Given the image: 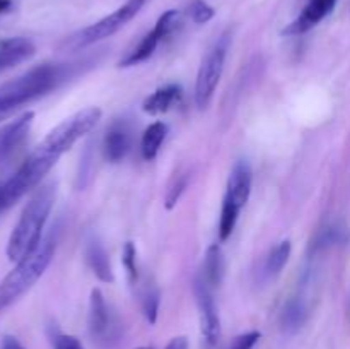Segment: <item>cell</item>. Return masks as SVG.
I'll return each mask as SVG.
<instances>
[{
  "label": "cell",
  "mask_w": 350,
  "mask_h": 349,
  "mask_svg": "<svg viewBox=\"0 0 350 349\" xmlns=\"http://www.w3.org/2000/svg\"><path fill=\"white\" fill-rule=\"evenodd\" d=\"M74 74V64H41L0 86V122L9 118L21 106L55 91Z\"/></svg>",
  "instance_id": "6da1fadb"
},
{
  "label": "cell",
  "mask_w": 350,
  "mask_h": 349,
  "mask_svg": "<svg viewBox=\"0 0 350 349\" xmlns=\"http://www.w3.org/2000/svg\"><path fill=\"white\" fill-rule=\"evenodd\" d=\"M53 201L55 185H44L23 209L19 221L16 222L9 238V245H7V257L12 262L23 260L40 245L44 224L53 207Z\"/></svg>",
  "instance_id": "7a4b0ae2"
},
{
  "label": "cell",
  "mask_w": 350,
  "mask_h": 349,
  "mask_svg": "<svg viewBox=\"0 0 350 349\" xmlns=\"http://www.w3.org/2000/svg\"><path fill=\"white\" fill-rule=\"evenodd\" d=\"M57 248V240L46 236L27 257L17 262V266L0 283V311L16 303L38 283L48 266L51 263Z\"/></svg>",
  "instance_id": "3957f363"
},
{
  "label": "cell",
  "mask_w": 350,
  "mask_h": 349,
  "mask_svg": "<svg viewBox=\"0 0 350 349\" xmlns=\"http://www.w3.org/2000/svg\"><path fill=\"white\" fill-rule=\"evenodd\" d=\"M252 166L246 159H239L232 166L231 173H229L228 187H226V195L224 201H222L221 221H219V238H221V242L231 238L236 222H238L239 212L245 207L250 194H252Z\"/></svg>",
  "instance_id": "277c9868"
},
{
  "label": "cell",
  "mask_w": 350,
  "mask_h": 349,
  "mask_svg": "<svg viewBox=\"0 0 350 349\" xmlns=\"http://www.w3.org/2000/svg\"><path fill=\"white\" fill-rule=\"evenodd\" d=\"M99 120H101V109L96 108V106L81 109V112L65 118L62 123H58L53 130H50L36 147L48 156L60 159L62 154L67 153L81 137L88 135L98 125Z\"/></svg>",
  "instance_id": "5b68a950"
},
{
  "label": "cell",
  "mask_w": 350,
  "mask_h": 349,
  "mask_svg": "<svg viewBox=\"0 0 350 349\" xmlns=\"http://www.w3.org/2000/svg\"><path fill=\"white\" fill-rule=\"evenodd\" d=\"M229 44H231L229 34H222L202 60L197 74V82H195V101L200 109L207 108L214 98V92L217 89L219 81H221L222 72H224Z\"/></svg>",
  "instance_id": "8992f818"
},
{
  "label": "cell",
  "mask_w": 350,
  "mask_h": 349,
  "mask_svg": "<svg viewBox=\"0 0 350 349\" xmlns=\"http://www.w3.org/2000/svg\"><path fill=\"white\" fill-rule=\"evenodd\" d=\"M146 2L147 0H129L120 9H116L115 12L103 17L101 21L91 24V26L84 27L77 34H74L68 40V48L70 50H79V48H85L89 44H94L98 41L105 40V38H109L116 31L122 29L126 23H130L140 12V9L146 5Z\"/></svg>",
  "instance_id": "52a82bcc"
},
{
  "label": "cell",
  "mask_w": 350,
  "mask_h": 349,
  "mask_svg": "<svg viewBox=\"0 0 350 349\" xmlns=\"http://www.w3.org/2000/svg\"><path fill=\"white\" fill-rule=\"evenodd\" d=\"M89 334L98 344L109 348L118 342L122 328L118 317L113 313L111 307L106 303L105 296L99 289L91 291L89 300Z\"/></svg>",
  "instance_id": "ba28073f"
},
{
  "label": "cell",
  "mask_w": 350,
  "mask_h": 349,
  "mask_svg": "<svg viewBox=\"0 0 350 349\" xmlns=\"http://www.w3.org/2000/svg\"><path fill=\"white\" fill-rule=\"evenodd\" d=\"M195 298H197L198 315H200L202 335L208 346H215L221 337V318L215 307L214 293L202 281V277L195 281Z\"/></svg>",
  "instance_id": "9c48e42d"
},
{
  "label": "cell",
  "mask_w": 350,
  "mask_h": 349,
  "mask_svg": "<svg viewBox=\"0 0 350 349\" xmlns=\"http://www.w3.org/2000/svg\"><path fill=\"white\" fill-rule=\"evenodd\" d=\"M33 120L34 113L26 112L12 122L0 127V164L5 163L19 149L21 144L26 140L31 125H33Z\"/></svg>",
  "instance_id": "30bf717a"
},
{
  "label": "cell",
  "mask_w": 350,
  "mask_h": 349,
  "mask_svg": "<svg viewBox=\"0 0 350 349\" xmlns=\"http://www.w3.org/2000/svg\"><path fill=\"white\" fill-rule=\"evenodd\" d=\"M337 5V0H310L301 16L296 21L289 24L286 29L282 31L287 36H296V34H303L320 24L325 17L332 14V10Z\"/></svg>",
  "instance_id": "8fae6325"
},
{
  "label": "cell",
  "mask_w": 350,
  "mask_h": 349,
  "mask_svg": "<svg viewBox=\"0 0 350 349\" xmlns=\"http://www.w3.org/2000/svg\"><path fill=\"white\" fill-rule=\"evenodd\" d=\"M132 146V135L125 122H116L109 127L103 140V154L109 163H120L129 154Z\"/></svg>",
  "instance_id": "7c38bea8"
},
{
  "label": "cell",
  "mask_w": 350,
  "mask_h": 349,
  "mask_svg": "<svg viewBox=\"0 0 350 349\" xmlns=\"http://www.w3.org/2000/svg\"><path fill=\"white\" fill-rule=\"evenodd\" d=\"M34 51H36V48H34L33 41L27 40V38L16 36L2 40L0 41V72L9 70L16 65L29 60Z\"/></svg>",
  "instance_id": "4fadbf2b"
},
{
  "label": "cell",
  "mask_w": 350,
  "mask_h": 349,
  "mask_svg": "<svg viewBox=\"0 0 350 349\" xmlns=\"http://www.w3.org/2000/svg\"><path fill=\"white\" fill-rule=\"evenodd\" d=\"M181 98H183V89L180 84H166L147 96L146 101L142 103V109L149 115H161L176 106Z\"/></svg>",
  "instance_id": "5bb4252c"
},
{
  "label": "cell",
  "mask_w": 350,
  "mask_h": 349,
  "mask_svg": "<svg viewBox=\"0 0 350 349\" xmlns=\"http://www.w3.org/2000/svg\"><path fill=\"white\" fill-rule=\"evenodd\" d=\"M226 272V263H224V255H222L221 246L215 243V245H211L205 252L204 266H202V281L211 287L212 291L215 287L221 286L222 279H224Z\"/></svg>",
  "instance_id": "9a60e30c"
},
{
  "label": "cell",
  "mask_w": 350,
  "mask_h": 349,
  "mask_svg": "<svg viewBox=\"0 0 350 349\" xmlns=\"http://www.w3.org/2000/svg\"><path fill=\"white\" fill-rule=\"evenodd\" d=\"M308 307L303 298L294 296L284 305L280 311V328L284 334H296L304 327L308 320Z\"/></svg>",
  "instance_id": "2e32d148"
},
{
  "label": "cell",
  "mask_w": 350,
  "mask_h": 349,
  "mask_svg": "<svg viewBox=\"0 0 350 349\" xmlns=\"http://www.w3.org/2000/svg\"><path fill=\"white\" fill-rule=\"evenodd\" d=\"M85 259H88L89 267L94 272L101 283H113L115 276H113L111 262H109V255L105 250V246L99 242H91L85 248Z\"/></svg>",
  "instance_id": "e0dca14e"
},
{
  "label": "cell",
  "mask_w": 350,
  "mask_h": 349,
  "mask_svg": "<svg viewBox=\"0 0 350 349\" xmlns=\"http://www.w3.org/2000/svg\"><path fill=\"white\" fill-rule=\"evenodd\" d=\"M161 41L163 40L159 38V34L152 29L150 33H147L146 36L139 41V44H137L133 50H130L129 53H126L125 57L120 60L118 65L120 67L126 68V67H133V65H139V64H142V62L149 60V58L154 55V51H156L157 44H159Z\"/></svg>",
  "instance_id": "ac0fdd59"
},
{
  "label": "cell",
  "mask_w": 350,
  "mask_h": 349,
  "mask_svg": "<svg viewBox=\"0 0 350 349\" xmlns=\"http://www.w3.org/2000/svg\"><path fill=\"white\" fill-rule=\"evenodd\" d=\"M166 135H167L166 123L154 122L147 127L146 132H144L142 135V142H140V151H142L144 159L146 161L156 159L157 153H159Z\"/></svg>",
  "instance_id": "d6986e66"
},
{
  "label": "cell",
  "mask_w": 350,
  "mask_h": 349,
  "mask_svg": "<svg viewBox=\"0 0 350 349\" xmlns=\"http://www.w3.org/2000/svg\"><path fill=\"white\" fill-rule=\"evenodd\" d=\"M291 257V242L289 240H284L279 245L273 246L272 252L269 253L265 262V274L269 277H275L282 272V269L286 267L287 260Z\"/></svg>",
  "instance_id": "ffe728a7"
},
{
  "label": "cell",
  "mask_w": 350,
  "mask_h": 349,
  "mask_svg": "<svg viewBox=\"0 0 350 349\" xmlns=\"http://www.w3.org/2000/svg\"><path fill=\"white\" fill-rule=\"evenodd\" d=\"M159 303L161 294L157 287L146 286L144 291H140V307H142V313L149 324H156L157 313H159Z\"/></svg>",
  "instance_id": "44dd1931"
},
{
  "label": "cell",
  "mask_w": 350,
  "mask_h": 349,
  "mask_svg": "<svg viewBox=\"0 0 350 349\" xmlns=\"http://www.w3.org/2000/svg\"><path fill=\"white\" fill-rule=\"evenodd\" d=\"M344 229L340 226L335 224H328L327 228L320 229L317 233V236L311 242V252H320V250L327 248V246L335 245V243L344 242Z\"/></svg>",
  "instance_id": "7402d4cb"
},
{
  "label": "cell",
  "mask_w": 350,
  "mask_h": 349,
  "mask_svg": "<svg viewBox=\"0 0 350 349\" xmlns=\"http://www.w3.org/2000/svg\"><path fill=\"white\" fill-rule=\"evenodd\" d=\"M181 26V14L178 10H166L163 16L157 19L156 26H154V31L159 34L161 40H167L170 36H173Z\"/></svg>",
  "instance_id": "603a6c76"
},
{
  "label": "cell",
  "mask_w": 350,
  "mask_h": 349,
  "mask_svg": "<svg viewBox=\"0 0 350 349\" xmlns=\"http://www.w3.org/2000/svg\"><path fill=\"white\" fill-rule=\"evenodd\" d=\"M188 181H190V174L188 173H178L174 174L173 180H171L170 187H167L166 197H164V204L166 209H173L178 204V201L181 198L183 192L187 190Z\"/></svg>",
  "instance_id": "cb8c5ba5"
},
{
  "label": "cell",
  "mask_w": 350,
  "mask_h": 349,
  "mask_svg": "<svg viewBox=\"0 0 350 349\" xmlns=\"http://www.w3.org/2000/svg\"><path fill=\"white\" fill-rule=\"evenodd\" d=\"M123 266H125L126 274H129V281L132 286L139 284V266H137V248L132 242H126L123 246Z\"/></svg>",
  "instance_id": "d4e9b609"
},
{
  "label": "cell",
  "mask_w": 350,
  "mask_h": 349,
  "mask_svg": "<svg viewBox=\"0 0 350 349\" xmlns=\"http://www.w3.org/2000/svg\"><path fill=\"white\" fill-rule=\"evenodd\" d=\"M188 16L193 23L197 24H205L214 17V9L208 5L204 0H193L188 7Z\"/></svg>",
  "instance_id": "484cf974"
},
{
  "label": "cell",
  "mask_w": 350,
  "mask_h": 349,
  "mask_svg": "<svg viewBox=\"0 0 350 349\" xmlns=\"http://www.w3.org/2000/svg\"><path fill=\"white\" fill-rule=\"evenodd\" d=\"M51 346H53V349H84V346L77 337L64 334L60 331L51 332Z\"/></svg>",
  "instance_id": "4316f807"
},
{
  "label": "cell",
  "mask_w": 350,
  "mask_h": 349,
  "mask_svg": "<svg viewBox=\"0 0 350 349\" xmlns=\"http://www.w3.org/2000/svg\"><path fill=\"white\" fill-rule=\"evenodd\" d=\"M262 334L258 331H250L245 334L236 335L231 341V344L228 346V349H253L256 346V342L260 341Z\"/></svg>",
  "instance_id": "83f0119b"
},
{
  "label": "cell",
  "mask_w": 350,
  "mask_h": 349,
  "mask_svg": "<svg viewBox=\"0 0 350 349\" xmlns=\"http://www.w3.org/2000/svg\"><path fill=\"white\" fill-rule=\"evenodd\" d=\"M0 349H24V346L14 335H3L2 342H0Z\"/></svg>",
  "instance_id": "f1b7e54d"
},
{
  "label": "cell",
  "mask_w": 350,
  "mask_h": 349,
  "mask_svg": "<svg viewBox=\"0 0 350 349\" xmlns=\"http://www.w3.org/2000/svg\"><path fill=\"white\" fill-rule=\"evenodd\" d=\"M166 349H188V339L185 335H178L167 342Z\"/></svg>",
  "instance_id": "f546056e"
},
{
  "label": "cell",
  "mask_w": 350,
  "mask_h": 349,
  "mask_svg": "<svg viewBox=\"0 0 350 349\" xmlns=\"http://www.w3.org/2000/svg\"><path fill=\"white\" fill-rule=\"evenodd\" d=\"M10 7H12V0H0V14L9 12Z\"/></svg>",
  "instance_id": "4dcf8cb0"
},
{
  "label": "cell",
  "mask_w": 350,
  "mask_h": 349,
  "mask_svg": "<svg viewBox=\"0 0 350 349\" xmlns=\"http://www.w3.org/2000/svg\"><path fill=\"white\" fill-rule=\"evenodd\" d=\"M137 349H152V348H137Z\"/></svg>",
  "instance_id": "1f68e13d"
}]
</instances>
